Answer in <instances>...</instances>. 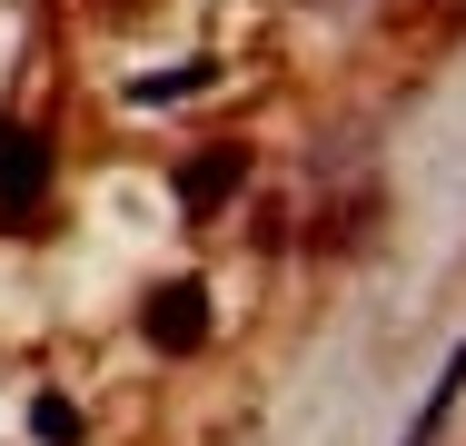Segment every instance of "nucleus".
Here are the masks:
<instances>
[{
    "instance_id": "f257e3e1",
    "label": "nucleus",
    "mask_w": 466,
    "mask_h": 446,
    "mask_svg": "<svg viewBox=\"0 0 466 446\" xmlns=\"http://www.w3.org/2000/svg\"><path fill=\"white\" fill-rule=\"evenodd\" d=\"M40 198H50V149H40V129L0 119V218H30Z\"/></svg>"
},
{
    "instance_id": "f03ea898",
    "label": "nucleus",
    "mask_w": 466,
    "mask_h": 446,
    "mask_svg": "<svg viewBox=\"0 0 466 446\" xmlns=\"http://www.w3.org/2000/svg\"><path fill=\"white\" fill-rule=\"evenodd\" d=\"M149 338H159V348H198V338H208V288H198V278H169V288L149 298Z\"/></svg>"
},
{
    "instance_id": "7ed1b4c3",
    "label": "nucleus",
    "mask_w": 466,
    "mask_h": 446,
    "mask_svg": "<svg viewBox=\"0 0 466 446\" xmlns=\"http://www.w3.org/2000/svg\"><path fill=\"white\" fill-rule=\"evenodd\" d=\"M457 397H466V338L447 348V367H437V387L417 397V417H407V437H397V446H437V437H447V417H457Z\"/></svg>"
},
{
    "instance_id": "20e7f679",
    "label": "nucleus",
    "mask_w": 466,
    "mask_h": 446,
    "mask_svg": "<svg viewBox=\"0 0 466 446\" xmlns=\"http://www.w3.org/2000/svg\"><path fill=\"white\" fill-rule=\"evenodd\" d=\"M30 437H40V446H70V437H80V407H70V397H40V407H30Z\"/></svg>"
},
{
    "instance_id": "39448f33",
    "label": "nucleus",
    "mask_w": 466,
    "mask_h": 446,
    "mask_svg": "<svg viewBox=\"0 0 466 446\" xmlns=\"http://www.w3.org/2000/svg\"><path fill=\"white\" fill-rule=\"evenodd\" d=\"M228 178H238V159H208V169H188V208H208Z\"/></svg>"
}]
</instances>
